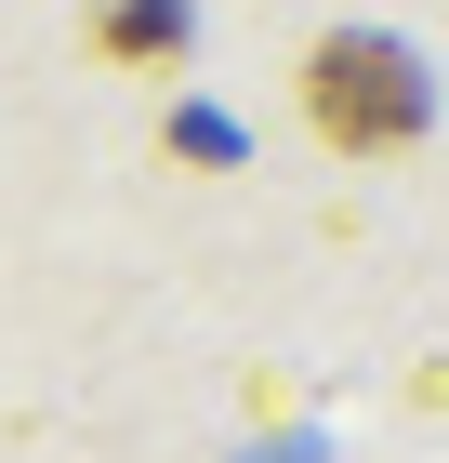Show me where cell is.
<instances>
[{
    "instance_id": "1",
    "label": "cell",
    "mask_w": 449,
    "mask_h": 463,
    "mask_svg": "<svg viewBox=\"0 0 449 463\" xmlns=\"http://www.w3.org/2000/svg\"><path fill=\"white\" fill-rule=\"evenodd\" d=\"M304 119H317L331 146H357V159H383V146L423 133V67H410L383 27H331V40L304 53Z\"/></svg>"
},
{
    "instance_id": "2",
    "label": "cell",
    "mask_w": 449,
    "mask_h": 463,
    "mask_svg": "<svg viewBox=\"0 0 449 463\" xmlns=\"http://www.w3.org/2000/svg\"><path fill=\"white\" fill-rule=\"evenodd\" d=\"M93 53H119V67L185 53V0H106V14H93Z\"/></svg>"
}]
</instances>
